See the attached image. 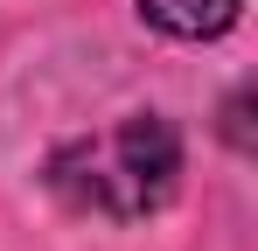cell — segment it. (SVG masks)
<instances>
[{
    "mask_svg": "<svg viewBox=\"0 0 258 251\" xmlns=\"http://www.w3.org/2000/svg\"><path fill=\"white\" fill-rule=\"evenodd\" d=\"M174 181H181V140L161 112H133V119L49 154V189L70 209L112 216V223L154 216L174 196Z\"/></svg>",
    "mask_w": 258,
    "mask_h": 251,
    "instance_id": "cell-1",
    "label": "cell"
},
{
    "mask_svg": "<svg viewBox=\"0 0 258 251\" xmlns=\"http://www.w3.org/2000/svg\"><path fill=\"white\" fill-rule=\"evenodd\" d=\"M237 7H244V0H140V14H147L161 35H174V42L223 35V28L237 21Z\"/></svg>",
    "mask_w": 258,
    "mask_h": 251,
    "instance_id": "cell-2",
    "label": "cell"
}]
</instances>
